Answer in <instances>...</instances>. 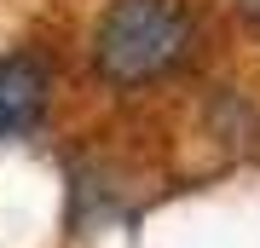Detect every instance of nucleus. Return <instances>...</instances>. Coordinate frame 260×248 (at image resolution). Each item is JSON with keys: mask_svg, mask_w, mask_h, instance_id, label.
Returning a JSON list of instances; mask_svg holds the SVG:
<instances>
[{"mask_svg": "<svg viewBox=\"0 0 260 248\" xmlns=\"http://www.w3.org/2000/svg\"><path fill=\"white\" fill-rule=\"evenodd\" d=\"M52 52L41 46H12L0 58V145L29 138L52 110Z\"/></svg>", "mask_w": 260, "mask_h": 248, "instance_id": "obj_2", "label": "nucleus"}, {"mask_svg": "<svg viewBox=\"0 0 260 248\" xmlns=\"http://www.w3.org/2000/svg\"><path fill=\"white\" fill-rule=\"evenodd\" d=\"M203 41L197 0H104L87 29V69L110 92H139L191 64Z\"/></svg>", "mask_w": 260, "mask_h": 248, "instance_id": "obj_1", "label": "nucleus"}]
</instances>
